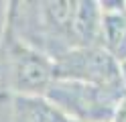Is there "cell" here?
<instances>
[{"label":"cell","instance_id":"obj_1","mask_svg":"<svg viewBox=\"0 0 126 122\" xmlns=\"http://www.w3.org/2000/svg\"><path fill=\"white\" fill-rule=\"evenodd\" d=\"M126 87H100L81 81L53 79L45 98L73 122H112Z\"/></svg>","mask_w":126,"mask_h":122},{"label":"cell","instance_id":"obj_2","mask_svg":"<svg viewBox=\"0 0 126 122\" xmlns=\"http://www.w3.org/2000/svg\"><path fill=\"white\" fill-rule=\"evenodd\" d=\"M6 86L14 96H45L55 79V61L43 51L12 39L4 57Z\"/></svg>","mask_w":126,"mask_h":122},{"label":"cell","instance_id":"obj_3","mask_svg":"<svg viewBox=\"0 0 126 122\" xmlns=\"http://www.w3.org/2000/svg\"><path fill=\"white\" fill-rule=\"evenodd\" d=\"M55 79L81 81L100 87H126L118 63L102 45L73 47L55 57Z\"/></svg>","mask_w":126,"mask_h":122},{"label":"cell","instance_id":"obj_4","mask_svg":"<svg viewBox=\"0 0 126 122\" xmlns=\"http://www.w3.org/2000/svg\"><path fill=\"white\" fill-rule=\"evenodd\" d=\"M102 47L118 63L126 59V2H100Z\"/></svg>","mask_w":126,"mask_h":122},{"label":"cell","instance_id":"obj_5","mask_svg":"<svg viewBox=\"0 0 126 122\" xmlns=\"http://www.w3.org/2000/svg\"><path fill=\"white\" fill-rule=\"evenodd\" d=\"M12 122H73L45 96H12Z\"/></svg>","mask_w":126,"mask_h":122},{"label":"cell","instance_id":"obj_6","mask_svg":"<svg viewBox=\"0 0 126 122\" xmlns=\"http://www.w3.org/2000/svg\"><path fill=\"white\" fill-rule=\"evenodd\" d=\"M112 122H126V96L120 100V104H118V108H116V112H114Z\"/></svg>","mask_w":126,"mask_h":122},{"label":"cell","instance_id":"obj_7","mask_svg":"<svg viewBox=\"0 0 126 122\" xmlns=\"http://www.w3.org/2000/svg\"><path fill=\"white\" fill-rule=\"evenodd\" d=\"M120 71H122V79H124V86H126V59L120 63Z\"/></svg>","mask_w":126,"mask_h":122}]
</instances>
